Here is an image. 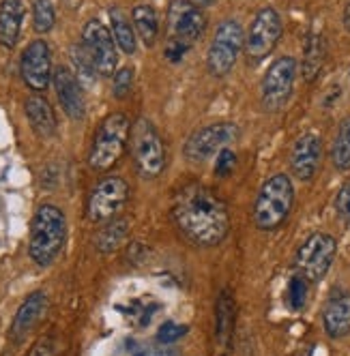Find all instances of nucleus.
<instances>
[{
	"label": "nucleus",
	"mask_w": 350,
	"mask_h": 356,
	"mask_svg": "<svg viewBox=\"0 0 350 356\" xmlns=\"http://www.w3.org/2000/svg\"><path fill=\"white\" fill-rule=\"evenodd\" d=\"M110 24H112V37L116 41V47H120L125 54L136 52V31L134 24H129L127 15H125L118 7L110 9Z\"/></svg>",
	"instance_id": "5701e85b"
},
{
	"label": "nucleus",
	"mask_w": 350,
	"mask_h": 356,
	"mask_svg": "<svg viewBox=\"0 0 350 356\" xmlns=\"http://www.w3.org/2000/svg\"><path fill=\"white\" fill-rule=\"evenodd\" d=\"M172 219L179 232L198 247H215L230 232V213L211 187L185 183L172 200Z\"/></svg>",
	"instance_id": "f257e3e1"
},
{
	"label": "nucleus",
	"mask_w": 350,
	"mask_h": 356,
	"mask_svg": "<svg viewBox=\"0 0 350 356\" xmlns=\"http://www.w3.org/2000/svg\"><path fill=\"white\" fill-rule=\"evenodd\" d=\"M335 213L342 221L350 223V183L344 185L335 195Z\"/></svg>",
	"instance_id": "72a5a7b5"
},
{
	"label": "nucleus",
	"mask_w": 350,
	"mask_h": 356,
	"mask_svg": "<svg viewBox=\"0 0 350 356\" xmlns=\"http://www.w3.org/2000/svg\"><path fill=\"white\" fill-rule=\"evenodd\" d=\"M237 165V155L230 148H223L221 152H217V163H215V174L217 176H228Z\"/></svg>",
	"instance_id": "2f4dec72"
},
{
	"label": "nucleus",
	"mask_w": 350,
	"mask_h": 356,
	"mask_svg": "<svg viewBox=\"0 0 350 356\" xmlns=\"http://www.w3.org/2000/svg\"><path fill=\"white\" fill-rule=\"evenodd\" d=\"M331 161L337 170H350V118L342 120L331 146Z\"/></svg>",
	"instance_id": "393cba45"
},
{
	"label": "nucleus",
	"mask_w": 350,
	"mask_h": 356,
	"mask_svg": "<svg viewBox=\"0 0 350 356\" xmlns=\"http://www.w3.org/2000/svg\"><path fill=\"white\" fill-rule=\"evenodd\" d=\"M337 253V241L331 234L316 232L312 234L294 256L296 275L305 277L310 284H316L329 273Z\"/></svg>",
	"instance_id": "9d476101"
},
{
	"label": "nucleus",
	"mask_w": 350,
	"mask_h": 356,
	"mask_svg": "<svg viewBox=\"0 0 350 356\" xmlns=\"http://www.w3.org/2000/svg\"><path fill=\"white\" fill-rule=\"evenodd\" d=\"M296 69L299 65L292 56H280L269 65L260 84V106L264 112L275 114L286 108L294 90Z\"/></svg>",
	"instance_id": "0eeeda50"
},
{
	"label": "nucleus",
	"mask_w": 350,
	"mask_h": 356,
	"mask_svg": "<svg viewBox=\"0 0 350 356\" xmlns=\"http://www.w3.org/2000/svg\"><path fill=\"white\" fill-rule=\"evenodd\" d=\"M322 324L331 339H342L350 335V294L333 296L322 314Z\"/></svg>",
	"instance_id": "a211bd4d"
},
{
	"label": "nucleus",
	"mask_w": 350,
	"mask_h": 356,
	"mask_svg": "<svg viewBox=\"0 0 350 356\" xmlns=\"http://www.w3.org/2000/svg\"><path fill=\"white\" fill-rule=\"evenodd\" d=\"M127 236V221L125 219H114L110 221V225H106L97 236V249L102 253H110L114 251Z\"/></svg>",
	"instance_id": "a878e982"
},
{
	"label": "nucleus",
	"mask_w": 350,
	"mask_h": 356,
	"mask_svg": "<svg viewBox=\"0 0 350 356\" xmlns=\"http://www.w3.org/2000/svg\"><path fill=\"white\" fill-rule=\"evenodd\" d=\"M189 47H191V45H187L185 41H179V39H170V41L166 43L164 56L168 58V63L177 65V63H181V60L185 58V54L189 52Z\"/></svg>",
	"instance_id": "7c9ffc66"
},
{
	"label": "nucleus",
	"mask_w": 350,
	"mask_h": 356,
	"mask_svg": "<svg viewBox=\"0 0 350 356\" xmlns=\"http://www.w3.org/2000/svg\"><path fill=\"white\" fill-rule=\"evenodd\" d=\"M134 31L146 47H153L159 37V15L151 5H138L132 11Z\"/></svg>",
	"instance_id": "4be33fe9"
},
{
	"label": "nucleus",
	"mask_w": 350,
	"mask_h": 356,
	"mask_svg": "<svg viewBox=\"0 0 350 356\" xmlns=\"http://www.w3.org/2000/svg\"><path fill=\"white\" fill-rule=\"evenodd\" d=\"M24 22L22 0H3L0 3V45L13 47L17 43Z\"/></svg>",
	"instance_id": "aec40b11"
},
{
	"label": "nucleus",
	"mask_w": 350,
	"mask_h": 356,
	"mask_svg": "<svg viewBox=\"0 0 350 356\" xmlns=\"http://www.w3.org/2000/svg\"><path fill=\"white\" fill-rule=\"evenodd\" d=\"M56 13L49 0H35L33 3V26L37 33H49L54 29Z\"/></svg>",
	"instance_id": "bb28decb"
},
{
	"label": "nucleus",
	"mask_w": 350,
	"mask_h": 356,
	"mask_svg": "<svg viewBox=\"0 0 350 356\" xmlns=\"http://www.w3.org/2000/svg\"><path fill=\"white\" fill-rule=\"evenodd\" d=\"M132 157L142 178H157L166 170V146L148 118H138L132 127Z\"/></svg>",
	"instance_id": "39448f33"
},
{
	"label": "nucleus",
	"mask_w": 350,
	"mask_h": 356,
	"mask_svg": "<svg viewBox=\"0 0 350 356\" xmlns=\"http://www.w3.org/2000/svg\"><path fill=\"white\" fill-rule=\"evenodd\" d=\"M45 312H47V296L43 292H33L26 300L19 305V309L13 318L11 339L15 343H19L43 320Z\"/></svg>",
	"instance_id": "f3484780"
},
{
	"label": "nucleus",
	"mask_w": 350,
	"mask_h": 356,
	"mask_svg": "<svg viewBox=\"0 0 350 356\" xmlns=\"http://www.w3.org/2000/svg\"><path fill=\"white\" fill-rule=\"evenodd\" d=\"M243 47H245V33L239 19H223L217 26L207 52V69L213 78H226L234 69Z\"/></svg>",
	"instance_id": "423d86ee"
},
{
	"label": "nucleus",
	"mask_w": 350,
	"mask_h": 356,
	"mask_svg": "<svg viewBox=\"0 0 350 356\" xmlns=\"http://www.w3.org/2000/svg\"><path fill=\"white\" fill-rule=\"evenodd\" d=\"M308 286H310V282H308L305 277L292 275L290 284H288V305L294 312L303 309V305L308 300Z\"/></svg>",
	"instance_id": "cd10ccee"
},
{
	"label": "nucleus",
	"mask_w": 350,
	"mask_h": 356,
	"mask_svg": "<svg viewBox=\"0 0 350 356\" xmlns=\"http://www.w3.org/2000/svg\"><path fill=\"white\" fill-rule=\"evenodd\" d=\"M129 200V185L120 176H106L102 178L88 195L86 217L93 223H102L114 219L120 209Z\"/></svg>",
	"instance_id": "9b49d317"
},
{
	"label": "nucleus",
	"mask_w": 350,
	"mask_h": 356,
	"mask_svg": "<svg viewBox=\"0 0 350 356\" xmlns=\"http://www.w3.org/2000/svg\"><path fill=\"white\" fill-rule=\"evenodd\" d=\"M151 356H181L179 352H174V350H157V352H153Z\"/></svg>",
	"instance_id": "c9c22d12"
},
{
	"label": "nucleus",
	"mask_w": 350,
	"mask_h": 356,
	"mask_svg": "<svg viewBox=\"0 0 350 356\" xmlns=\"http://www.w3.org/2000/svg\"><path fill=\"white\" fill-rule=\"evenodd\" d=\"M67 238V219L65 213L54 204H43L37 209L31 223V243L29 253L35 264L49 266L65 245Z\"/></svg>",
	"instance_id": "f03ea898"
},
{
	"label": "nucleus",
	"mask_w": 350,
	"mask_h": 356,
	"mask_svg": "<svg viewBox=\"0 0 350 356\" xmlns=\"http://www.w3.org/2000/svg\"><path fill=\"white\" fill-rule=\"evenodd\" d=\"M294 204V187L286 174H275L262 183L254 202V223L262 232H273L288 219Z\"/></svg>",
	"instance_id": "20e7f679"
},
{
	"label": "nucleus",
	"mask_w": 350,
	"mask_h": 356,
	"mask_svg": "<svg viewBox=\"0 0 350 356\" xmlns=\"http://www.w3.org/2000/svg\"><path fill=\"white\" fill-rule=\"evenodd\" d=\"M342 22H344V29L350 33V3L346 5V9H344V15H342Z\"/></svg>",
	"instance_id": "f704fd0d"
},
{
	"label": "nucleus",
	"mask_w": 350,
	"mask_h": 356,
	"mask_svg": "<svg viewBox=\"0 0 350 356\" xmlns=\"http://www.w3.org/2000/svg\"><path fill=\"white\" fill-rule=\"evenodd\" d=\"M284 35V24L282 15L275 11L273 7H262L245 35V47L243 52L249 63H262L273 54V49L278 47L280 39Z\"/></svg>",
	"instance_id": "6e6552de"
},
{
	"label": "nucleus",
	"mask_w": 350,
	"mask_h": 356,
	"mask_svg": "<svg viewBox=\"0 0 350 356\" xmlns=\"http://www.w3.org/2000/svg\"><path fill=\"white\" fill-rule=\"evenodd\" d=\"M234 333V300L228 290H221L215 307V337L221 348H228Z\"/></svg>",
	"instance_id": "412c9836"
},
{
	"label": "nucleus",
	"mask_w": 350,
	"mask_h": 356,
	"mask_svg": "<svg viewBox=\"0 0 350 356\" xmlns=\"http://www.w3.org/2000/svg\"><path fill=\"white\" fill-rule=\"evenodd\" d=\"M52 82L56 88V97H58V104L65 110V114L71 120H82L86 116V101H84V92L82 86L69 67H56L54 75H52Z\"/></svg>",
	"instance_id": "2eb2a0df"
},
{
	"label": "nucleus",
	"mask_w": 350,
	"mask_h": 356,
	"mask_svg": "<svg viewBox=\"0 0 350 356\" xmlns=\"http://www.w3.org/2000/svg\"><path fill=\"white\" fill-rule=\"evenodd\" d=\"M82 47L86 49V54L99 75H104V78L114 75L118 63L116 41L106 24H102L99 19L86 22L82 31Z\"/></svg>",
	"instance_id": "ddd939ff"
},
{
	"label": "nucleus",
	"mask_w": 350,
	"mask_h": 356,
	"mask_svg": "<svg viewBox=\"0 0 350 356\" xmlns=\"http://www.w3.org/2000/svg\"><path fill=\"white\" fill-rule=\"evenodd\" d=\"M166 22L170 39H179L187 45H193L202 39L209 19L202 7H198L193 0H170Z\"/></svg>",
	"instance_id": "f8f14e48"
},
{
	"label": "nucleus",
	"mask_w": 350,
	"mask_h": 356,
	"mask_svg": "<svg viewBox=\"0 0 350 356\" xmlns=\"http://www.w3.org/2000/svg\"><path fill=\"white\" fill-rule=\"evenodd\" d=\"M239 136H241L239 124L230 122V120H221V122L200 127V129H196L187 138V142L183 146V155L191 163H202L209 157L221 152L223 148L234 144L239 140Z\"/></svg>",
	"instance_id": "1a4fd4ad"
},
{
	"label": "nucleus",
	"mask_w": 350,
	"mask_h": 356,
	"mask_svg": "<svg viewBox=\"0 0 350 356\" xmlns=\"http://www.w3.org/2000/svg\"><path fill=\"white\" fill-rule=\"evenodd\" d=\"M71 56H73V63H76L80 75H84V78H90L93 73H97L95 67H93V63H90V58H88V54H86V49L82 45L73 47L71 49Z\"/></svg>",
	"instance_id": "473e14b6"
},
{
	"label": "nucleus",
	"mask_w": 350,
	"mask_h": 356,
	"mask_svg": "<svg viewBox=\"0 0 350 356\" xmlns=\"http://www.w3.org/2000/svg\"><path fill=\"white\" fill-rule=\"evenodd\" d=\"M129 136H132L129 118L120 112L108 114L99 122L95 131L93 146L88 152V165L97 172H106L114 168L125 155V150H127Z\"/></svg>",
	"instance_id": "7ed1b4c3"
},
{
	"label": "nucleus",
	"mask_w": 350,
	"mask_h": 356,
	"mask_svg": "<svg viewBox=\"0 0 350 356\" xmlns=\"http://www.w3.org/2000/svg\"><path fill=\"white\" fill-rule=\"evenodd\" d=\"M193 3L198 5V7H211L215 0H193Z\"/></svg>",
	"instance_id": "e433bc0d"
},
{
	"label": "nucleus",
	"mask_w": 350,
	"mask_h": 356,
	"mask_svg": "<svg viewBox=\"0 0 350 356\" xmlns=\"http://www.w3.org/2000/svg\"><path fill=\"white\" fill-rule=\"evenodd\" d=\"M19 73L22 80L31 90L43 92L49 82H52V52H49V45L43 39H35L26 45L19 60Z\"/></svg>",
	"instance_id": "4468645a"
},
{
	"label": "nucleus",
	"mask_w": 350,
	"mask_h": 356,
	"mask_svg": "<svg viewBox=\"0 0 350 356\" xmlns=\"http://www.w3.org/2000/svg\"><path fill=\"white\" fill-rule=\"evenodd\" d=\"M324 54H327V47H324V39L320 35H310L305 43V58H303V75L305 80H314L318 71L322 69Z\"/></svg>",
	"instance_id": "b1692460"
},
{
	"label": "nucleus",
	"mask_w": 350,
	"mask_h": 356,
	"mask_svg": "<svg viewBox=\"0 0 350 356\" xmlns=\"http://www.w3.org/2000/svg\"><path fill=\"white\" fill-rule=\"evenodd\" d=\"M320 157H322V140L316 134H305L301 136L290 152V170L299 178V181H312L320 168Z\"/></svg>",
	"instance_id": "dca6fc26"
},
{
	"label": "nucleus",
	"mask_w": 350,
	"mask_h": 356,
	"mask_svg": "<svg viewBox=\"0 0 350 356\" xmlns=\"http://www.w3.org/2000/svg\"><path fill=\"white\" fill-rule=\"evenodd\" d=\"M26 116L33 131L39 138H52L56 134V114L49 106V101L41 95H31L26 99Z\"/></svg>",
	"instance_id": "6ab92c4d"
},
{
	"label": "nucleus",
	"mask_w": 350,
	"mask_h": 356,
	"mask_svg": "<svg viewBox=\"0 0 350 356\" xmlns=\"http://www.w3.org/2000/svg\"><path fill=\"white\" fill-rule=\"evenodd\" d=\"M185 333H187V326H181L177 322H164L159 326L157 341L168 346V343H174V341H179L181 337H185Z\"/></svg>",
	"instance_id": "c756f323"
},
{
	"label": "nucleus",
	"mask_w": 350,
	"mask_h": 356,
	"mask_svg": "<svg viewBox=\"0 0 350 356\" xmlns=\"http://www.w3.org/2000/svg\"><path fill=\"white\" fill-rule=\"evenodd\" d=\"M134 88V69L132 67H122L114 73V84L112 92L116 99H127Z\"/></svg>",
	"instance_id": "c85d7f7f"
}]
</instances>
